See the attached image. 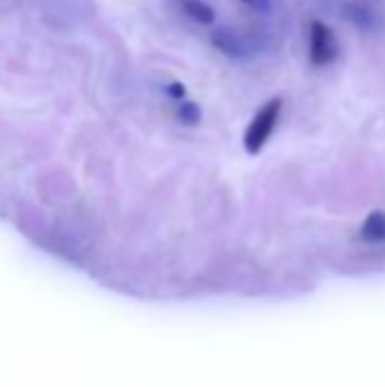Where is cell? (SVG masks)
<instances>
[{
    "mask_svg": "<svg viewBox=\"0 0 385 387\" xmlns=\"http://www.w3.org/2000/svg\"><path fill=\"white\" fill-rule=\"evenodd\" d=\"M279 114H281V100L274 98L270 100L268 104L263 106V109L254 116V120H251V125L247 127L245 131V150L249 154H256L261 152V148L265 143H268L270 134H272V129L276 125V120H279Z\"/></svg>",
    "mask_w": 385,
    "mask_h": 387,
    "instance_id": "6da1fadb",
    "label": "cell"
},
{
    "mask_svg": "<svg viewBox=\"0 0 385 387\" xmlns=\"http://www.w3.org/2000/svg\"><path fill=\"white\" fill-rule=\"evenodd\" d=\"M338 55V41L324 23L313 21L311 25V61L315 66H324L334 61Z\"/></svg>",
    "mask_w": 385,
    "mask_h": 387,
    "instance_id": "7a4b0ae2",
    "label": "cell"
},
{
    "mask_svg": "<svg viewBox=\"0 0 385 387\" xmlns=\"http://www.w3.org/2000/svg\"><path fill=\"white\" fill-rule=\"evenodd\" d=\"M211 41H214V46L220 52H224V55L231 57V59H245L249 55L247 44L236 32H231L227 28L214 30V34H211Z\"/></svg>",
    "mask_w": 385,
    "mask_h": 387,
    "instance_id": "3957f363",
    "label": "cell"
},
{
    "mask_svg": "<svg viewBox=\"0 0 385 387\" xmlns=\"http://www.w3.org/2000/svg\"><path fill=\"white\" fill-rule=\"evenodd\" d=\"M361 238L367 240V243H383L385 240V213L376 211L367 216V220L363 222L361 229Z\"/></svg>",
    "mask_w": 385,
    "mask_h": 387,
    "instance_id": "277c9868",
    "label": "cell"
},
{
    "mask_svg": "<svg viewBox=\"0 0 385 387\" xmlns=\"http://www.w3.org/2000/svg\"><path fill=\"white\" fill-rule=\"evenodd\" d=\"M181 7L186 14L200 25H214V21H216L214 9H211L206 3H202V0H184Z\"/></svg>",
    "mask_w": 385,
    "mask_h": 387,
    "instance_id": "5b68a950",
    "label": "cell"
},
{
    "mask_svg": "<svg viewBox=\"0 0 385 387\" xmlns=\"http://www.w3.org/2000/svg\"><path fill=\"white\" fill-rule=\"evenodd\" d=\"M200 116H202V111H200V106H197L195 102H184V104H181V109H179L181 123H186V125H197V123H200Z\"/></svg>",
    "mask_w": 385,
    "mask_h": 387,
    "instance_id": "8992f818",
    "label": "cell"
},
{
    "mask_svg": "<svg viewBox=\"0 0 385 387\" xmlns=\"http://www.w3.org/2000/svg\"><path fill=\"white\" fill-rule=\"evenodd\" d=\"M349 19L358 25H369L371 23V11L367 5H351L349 7Z\"/></svg>",
    "mask_w": 385,
    "mask_h": 387,
    "instance_id": "52a82bcc",
    "label": "cell"
},
{
    "mask_svg": "<svg viewBox=\"0 0 385 387\" xmlns=\"http://www.w3.org/2000/svg\"><path fill=\"white\" fill-rule=\"evenodd\" d=\"M168 93H170V96L175 98V100H181V98L186 96V89H184V84L175 82V84H170V86H168Z\"/></svg>",
    "mask_w": 385,
    "mask_h": 387,
    "instance_id": "ba28073f",
    "label": "cell"
},
{
    "mask_svg": "<svg viewBox=\"0 0 385 387\" xmlns=\"http://www.w3.org/2000/svg\"><path fill=\"white\" fill-rule=\"evenodd\" d=\"M243 3L254 9H268V0H243Z\"/></svg>",
    "mask_w": 385,
    "mask_h": 387,
    "instance_id": "9c48e42d",
    "label": "cell"
}]
</instances>
